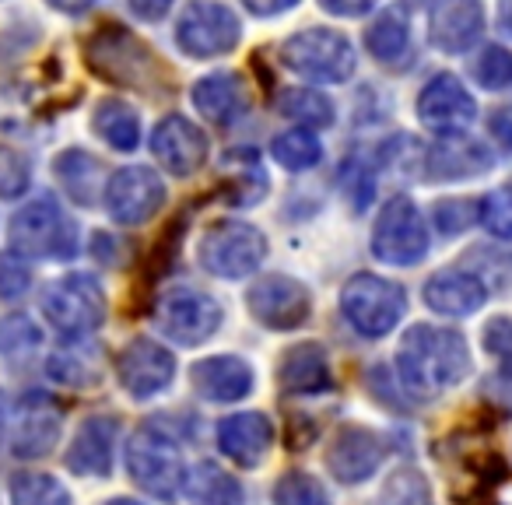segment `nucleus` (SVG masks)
Returning a JSON list of instances; mask_svg holds the SVG:
<instances>
[{
    "label": "nucleus",
    "instance_id": "f257e3e1",
    "mask_svg": "<svg viewBox=\"0 0 512 505\" xmlns=\"http://www.w3.org/2000/svg\"><path fill=\"white\" fill-rule=\"evenodd\" d=\"M397 362L407 386H414L421 393H439L456 386L460 379H467L470 351L463 344V337L453 334V330L418 323L400 341Z\"/></svg>",
    "mask_w": 512,
    "mask_h": 505
},
{
    "label": "nucleus",
    "instance_id": "f03ea898",
    "mask_svg": "<svg viewBox=\"0 0 512 505\" xmlns=\"http://www.w3.org/2000/svg\"><path fill=\"white\" fill-rule=\"evenodd\" d=\"M11 249L32 260H71L78 253V228L53 197L25 204L11 218Z\"/></svg>",
    "mask_w": 512,
    "mask_h": 505
},
{
    "label": "nucleus",
    "instance_id": "7ed1b4c3",
    "mask_svg": "<svg viewBox=\"0 0 512 505\" xmlns=\"http://www.w3.org/2000/svg\"><path fill=\"white\" fill-rule=\"evenodd\" d=\"M85 60L99 78L127 88H148L155 85L158 60L134 32L123 25H102L85 43Z\"/></svg>",
    "mask_w": 512,
    "mask_h": 505
},
{
    "label": "nucleus",
    "instance_id": "20e7f679",
    "mask_svg": "<svg viewBox=\"0 0 512 505\" xmlns=\"http://www.w3.org/2000/svg\"><path fill=\"white\" fill-rule=\"evenodd\" d=\"M281 60L292 74L316 85H341L355 74V50L337 29H302L281 46Z\"/></svg>",
    "mask_w": 512,
    "mask_h": 505
},
{
    "label": "nucleus",
    "instance_id": "39448f33",
    "mask_svg": "<svg viewBox=\"0 0 512 505\" xmlns=\"http://www.w3.org/2000/svg\"><path fill=\"white\" fill-rule=\"evenodd\" d=\"M127 470L134 477L137 488H144L148 495L169 498L179 495L186 481V470H183V456H179L176 442L155 425H144L130 435L127 442Z\"/></svg>",
    "mask_w": 512,
    "mask_h": 505
},
{
    "label": "nucleus",
    "instance_id": "423d86ee",
    "mask_svg": "<svg viewBox=\"0 0 512 505\" xmlns=\"http://www.w3.org/2000/svg\"><path fill=\"white\" fill-rule=\"evenodd\" d=\"M341 309L362 337H386L407 309V292L397 281L376 274H355L341 288Z\"/></svg>",
    "mask_w": 512,
    "mask_h": 505
},
{
    "label": "nucleus",
    "instance_id": "0eeeda50",
    "mask_svg": "<svg viewBox=\"0 0 512 505\" xmlns=\"http://www.w3.org/2000/svg\"><path fill=\"white\" fill-rule=\"evenodd\" d=\"M267 257V239L246 221H214L200 239V264L214 278H249Z\"/></svg>",
    "mask_w": 512,
    "mask_h": 505
},
{
    "label": "nucleus",
    "instance_id": "6e6552de",
    "mask_svg": "<svg viewBox=\"0 0 512 505\" xmlns=\"http://www.w3.org/2000/svg\"><path fill=\"white\" fill-rule=\"evenodd\" d=\"M372 253L390 267H414L428 253V225L411 197H390L372 228Z\"/></svg>",
    "mask_w": 512,
    "mask_h": 505
},
{
    "label": "nucleus",
    "instance_id": "1a4fd4ad",
    "mask_svg": "<svg viewBox=\"0 0 512 505\" xmlns=\"http://www.w3.org/2000/svg\"><path fill=\"white\" fill-rule=\"evenodd\" d=\"M43 313L50 327L64 337H85L106 320V292L88 274H67L57 285L46 288Z\"/></svg>",
    "mask_w": 512,
    "mask_h": 505
},
{
    "label": "nucleus",
    "instance_id": "9d476101",
    "mask_svg": "<svg viewBox=\"0 0 512 505\" xmlns=\"http://www.w3.org/2000/svg\"><path fill=\"white\" fill-rule=\"evenodd\" d=\"M242 25L235 18V11H228L225 4L214 0H193L186 4L176 25V46L193 60H211L225 57L239 46Z\"/></svg>",
    "mask_w": 512,
    "mask_h": 505
},
{
    "label": "nucleus",
    "instance_id": "9b49d317",
    "mask_svg": "<svg viewBox=\"0 0 512 505\" xmlns=\"http://www.w3.org/2000/svg\"><path fill=\"white\" fill-rule=\"evenodd\" d=\"M155 327L176 344L197 348L221 327V306L200 288L176 285L155 302Z\"/></svg>",
    "mask_w": 512,
    "mask_h": 505
},
{
    "label": "nucleus",
    "instance_id": "f8f14e48",
    "mask_svg": "<svg viewBox=\"0 0 512 505\" xmlns=\"http://www.w3.org/2000/svg\"><path fill=\"white\" fill-rule=\"evenodd\" d=\"M165 204V183L155 169L144 165H127L116 169L106 183V211L116 225H144L155 218L158 207Z\"/></svg>",
    "mask_w": 512,
    "mask_h": 505
},
{
    "label": "nucleus",
    "instance_id": "ddd939ff",
    "mask_svg": "<svg viewBox=\"0 0 512 505\" xmlns=\"http://www.w3.org/2000/svg\"><path fill=\"white\" fill-rule=\"evenodd\" d=\"M249 313H253L256 323H264L271 330H295L309 320V309H313V299H309V288L295 278H281V274H271V278L256 281L246 295Z\"/></svg>",
    "mask_w": 512,
    "mask_h": 505
},
{
    "label": "nucleus",
    "instance_id": "4468645a",
    "mask_svg": "<svg viewBox=\"0 0 512 505\" xmlns=\"http://www.w3.org/2000/svg\"><path fill=\"white\" fill-rule=\"evenodd\" d=\"M116 376L120 386L137 400H148L162 393L176 376V358L151 337H134L116 358Z\"/></svg>",
    "mask_w": 512,
    "mask_h": 505
},
{
    "label": "nucleus",
    "instance_id": "2eb2a0df",
    "mask_svg": "<svg viewBox=\"0 0 512 505\" xmlns=\"http://www.w3.org/2000/svg\"><path fill=\"white\" fill-rule=\"evenodd\" d=\"M418 116L428 130L460 134L477 120V102L456 74H435L418 92Z\"/></svg>",
    "mask_w": 512,
    "mask_h": 505
},
{
    "label": "nucleus",
    "instance_id": "dca6fc26",
    "mask_svg": "<svg viewBox=\"0 0 512 505\" xmlns=\"http://www.w3.org/2000/svg\"><path fill=\"white\" fill-rule=\"evenodd\" d=\"M151 155L172 176H193L207 162V134L186 116H165L151 130Z\"/></svg>",
    "mask_w": 512,
    "mask_h": 505
},
{
    "label": "nucleus",
    "instance_id": "f3484780",
    "mask_svg": "<svg viewBox=\"0 0 512 505\" xmlns=\"http://www.w3.org/2000/svg\"><path fill=\"white\" fill-rule=\"evenodd\" d=\"M383 463V439L362 425H344L337 428L334 442L327 449V467L337 481L344 484H362L376 474Z\"/></svg>",
    "mask_w": 512,
    "mask_h": 505
},
{
    "label": "nucleus",
    "instance_id": "a211bd4d",
    "mask_svg": "<svg viewBox=\"0 0 512 505\" xmlns=\"http://www.w3.org/2000/svg\"><path fill=\"white\" fill-rule=\"evenodd\" d=\"M484 8L481 0H435L428 18V43L442 53H463L481 39Z\"/></svg>",
    "mask_w": 512,
    "mask_h": 505
},
{
    "label": "nucleus",
    "instance_id": "6ab92c4d",
    "mask_svg": "<svg viewBox=\"0 0 512 505\" xmlns=\"http://www.w3.org/2000/svg\"><path fill=\"white\" fill-rule=\"evenodd\" d=\"M60 439V407L53 404L43 393H29L18 404V418H15V456L22 460H36L46 456Z\"/></svg>",
    "mask_w": 512,
    "mask_h": 505
},
{
    "label": "nucleus",
    "instance_id": "aec40b11",
    "mask_svg": "<svg viewBox=\"0 0 512 505\" xmlns=\"http://www.w3.org/2000/svg\"><path fill=\"white\" fill-rule=\"evenodd\" d=\"M271 442H274V425L267 414H256V411L232 414V418H225L218 425V446L239 467H256L267 456Z\"/></svg>",
    "mask_w": 512,
    "mask_h": 505
},
{
    "label": "nucleus",
    "instance_id": "412c9836",
    "mask_svg": "<svg viewBox=\"0 0 512 505\" xmlns=\"http://www.w3.org/2000/svg\"><path fill=\"white\" fill-rule=\"evenodd\" d=\"M190 379L193 390L204 400H214V404H232V400H242L253 390V369L232 355L204 358V362L193 365Z\"/></svg>",
    "mask_w": 512,
    "mask_h": 505
},
{
    "label": "nucleus",
    "instance_id": "4be33fe9",
    "mask_svg": "<svg viewBox=\"0 0 512 505\" xmlns=\"http://www.w3.org/2000/svg\"><path fill=\"white\" fill-rule=\"evenodd\" d=\"M116 449V421L113 418H88L78 428L71 449H67V467L78 477H106L113 470Z\"/></svg>",
    "mask_w": 512,
    "mask_h": 505
},
{
    "label": "nucleus",
    "instance_id": "5701e85b",
    "mask_svg": "<svg viewBox=\"0 0 512 505\" xmlns=\"http://www.w3.org/2000/svg\"><path fill=\"white\" fill-rule=\"evenodd\" d=\"M488 299V288L481 285L477 274L467 271H439L428 278L425 285V302L428 309H435L439 316H474Z\"/></svg>",
    "mask_w": 512,
    "mask_h": 505
},
{
    "label": "nucleus",
    "instance_id": "b1692460",
    "mask_svg": "<svg viewBox=\"0 0 512 505\" xmlns=\"http://www.w3.org/2000/svg\"><path fill=\"white\" fill-rule=\"evenodd\" d=\"M488 165V144L474 141V137L446 134L439 141H432V148H428V176L432 179H470L481 176Z\"/></svg>",
    "mask_w": 512,
    "mask_h": 505
},
{
    "label": "nucleus",
    "instance_id": "393cba45",
    "mask_svg": "<svg viewBox=\"0 0 512 505\" xmlns=\"http://www.w3.org/2000/svg\"><path fill=\"white\" fill-rule=\"evenodd\" d=\"M281 390L295 393V397H313V393H327L334 386V376H330V362L327 351L320 344H295L281 355Z\"/></svg>",
    "mask_w": 512,
    "mask_h": 505
},
{
    "label": "nucleus",
    "instance_id": "a878e982",
    "mask_svg": "<svg viewBox=\"0 0 512 505\" xmlns=\"http://www.w3.org/2000/svg\"><path fill=\"white\" fill-rule=\"evenodd\" d=\"M193 106L218 127H232L249 113V92L235 74H207L193 85Z\"/></svg>",
    "mask_w": 512,
    "mask_h": 505
},
{
    "label": "nucleus",
    "instance_id": "bb28decb",
    "mask_svg": "<svg viewBox=\"0 0 512 505\" xmlns=\"http://www.w3.org/2000/svg\"><path fill=\"white\" fill-rule=\"evenodd\" d=\"M183 488L197 505H242L246 502L242 484L211 460L197 463V467L190 470V477L183 481Z\"/></svg>",
    "mask_w": 512,
    "mask_h": 505
},
{
    "label": "nucleus",
    "instance_id": "cd10ccee",
    "mask_svg": "<svg viewBox=\"0 0 512 505\" xmlns=\"http://www.w3.org/2000/svg\"><path fill=\"white\" fill-rule=\"evenodd\" d=\"M92 127L109 148L116 151H134L141 144V120L137 113L120 99H102L95 106V116H92Z\"/></svg>",
    "mask_w": 512,
    "mask_h": 505
},
{
    "label": "nucleus",
    "instance_id": "c85d7f7f",
    "mask_svg": "<svg viewBox=\"0 0 512 505\" xmlns=\"http://www.w3.org/2000/svg\"><path fill=\"white\" fill-rule=\"evenodd\" d=\"M228 162H235V169H232V165H225L228 179L221 183L225 204H232V207H253L256 200H260L267 193L264 169L256 165L253 151H228Z\"/></svg>",
    "mask_w": 512,
    "mask_h": 505
},
{
    "label": "nucleus",
    "instance_id": "c756f323",
    "mask_svg": "<svg viewBox=\"0 0 512 505\" xmlns=\"http://www.w3.org/2000/svg\"><path fill=\"white\" fill-rule=\"evenodd\" d=\"M365 46L379 64H400L411 50V29L397 11H383L376 22L365 29Z\"/></svg>",
    "mask_w": 512,
    "mask_h": 505
},
{
    "label": "nucleus",
    "instance_id": "7c9ffc66",
    "mask_svg": "<svg viewBox=\"0 0 512 505\" xmlns=\"http://www.w3.org/2000/svg\"><path fill=\"white\" fill-rule=\"evenodd\" d=\"M99 169L102 165L95 162L88 151H64V155L57 158V176L60 183H64V190L71 193L78 204H95V193H99Z\"/></svg>",
    "mask_w": 512,
    "mask_h": 505
},
{
    "label": "nucleus",
    "instance_id": "2f4dec72",
    "mask_svg": "<svg viewBox=\"0 0 512 505\" xmlns=\"http://www.w3.org/2000/svg\"><path fill=\"white\" fill-rule=\"evenodd\" d=\"M278 113L306 127H330L334 123V102L316 88H285L278 95Z\"/></svg>",
    "mask_w": 512,
    "mask_h": 505
},
{
    "label": "nucleus",
    "instance_id": "473e14b6",
    "mask_svg": "<svg viewBox=\"0 0 512 505\" xmlns=\"http://www.w3.org/2000/svg\"><path fill=\"white\" fill-rule=\"evenodd\" d=\"M271 155H274V162L285 165L288 172H306L323 158V148L309 130H288V134L274 137Z\"/></svg>",
    "mask_w": 512,
    "mask_h": 505
},
{
    "label": "nucleus",
    "instance_id": "72a5a7b5",
    "mask_svg": "<svg viewBox=\"0 0 512 505\" xmlns=\"http://www.w3.org/2000/svg\"><path fill=\"white\" fill-rule=\"evenodd\" d=\"M11 502L15 505H71L67 488L50 474H18L11 481Z\"/></svg>",
    "mask_w": 512,
    "mask_h": 505
},
{
    "label": "nucleus",
    "instance_id": "f704fd0d",
    "mask_svg": "<svg viewBox=\"0 0 512 505\" xmlns=\"http://www.w3.org/2000/svg\"><path fill=\"white\" fill-rule=\"evenodd\" d=\"M274 505H330V495L316 477L285 474L274 484Z\"/></svg>",
    "mask_w": 512,
    "mask_h": 505
},
{
    "label": "nucleus",
    "instance_id": "c9c22d12",
    "mask_svg": "<svg viewBox=\"0 0 512 505\" xmlns=\"http://www.w3.org/2000/svg\"><path fill=\"white\" fill-rule=\"evenodd\" d=\"M474 78L481 81L491 92H502L512 85V53L505 46H488V50L477 57L474 64Z\"/></svg>",
    "mask_w": 512,
    "mask_h": 505
},
{
    "label": "nucleus",
    "instance_id": "e433bc0d",
    "mask_svg": "<svg viewBox=\"0 0 512 505\" xmlns=\"http://www.w3.org/2000/svg\"><path fill=\"white\" fill-rule=\"evenodd\" d=\"M29 158L18 155L15 148H8V144H0V197H22L25 190H29Z\"/></svg>",
    "mask_w": 512,
    "mask_h": 505
},
{
    "label": "nucleus",
    "instance_id": "4c0bfd02",
    "mask_svg": "<svg viewBox=\"0 0 512 505\" xmlns=\"http://www.w3.org/2000/svg\"><path fill=\"white\" fill-rule=\"evenodd\" d=\"M481 225L495 239H512V190H495L477 204Z\"/></svg>",
    "mask_w": 512,
    "mask_h": 505
},
{
    "label": "nucleus",
    "instance_id": "58836bf2",
    "mask_svg": "<svg viewBox=\"0 0 512 505\" xmlns=\"http://www.w3.org/2000/svg\"><path fill=\"white\" fill-rule=\"evenodd\" d=\"M32 285V271L18 253H0V299L15 302L29 292Z\"/></svg>",
    "mask_w": 512,
    "mask_h": 505
},
{
    "label": "nucleus",
    "instance_id": "ea45409f",
    "mask_svg": "<svg viewBox=\"0 0 512 505\" xmlns=\"http://www.w3.org/2000/svg\"><path fill=\"white\" fill-rule=\"evenodd\" d=\"M484 351L502 365L505 376H512V320L509 316H495L484 327Z\"/></svg>",
    "mask_w": 512,
    "mask_h": 505
},
{
    "label": "nucleus",
    "instance_id": "a19ab883",
    "mask_svg": "<svg viewBox=\"0 0 512 505\" xmlns=\"http://www.w3.org/2000/svg\"><path fill=\"white\" fill-rule=\"evenodd\" d=\"M474 214H477V207L467 204V200H463V204L460 200H449V204H439V211H435V225H439L442 235H456L474 225Z\"/></svg>",
    "mask_w": 512,
    "mask_h": 505
},
{
    "label": "nucleus",
    "instance_id": "79ce46f5",
    "mask_svg": "<svg viewBox=\"0 0 512 505\" xmlns=\"http://www.w3.org/2000/svg\"><path fill=\"white\" fill-rule=\"evenodd\" d=\"M320 8L337 18H362L376 8V0H320Z\"/></svg>",
    "mask_w": 512,
    "mask_h": 505
},
{
    "label": "nucleus",
    "instance_id": "37998d69",
    "mask_svg": "<svg viewBox=\"0 0 512 505\" xmlns=\"http://www.w3.org/2000/svg\"><path fill=\"white\" fill-rule=\"evenodd\" d=\"M172 0H130V11H134L141 22H162L169 15Z\"/></svg>",
    "mask_w": 512,
    "mask_h": 505
},
{
    "label": "nucleus",
    "instance_id": "c03bdc74",
    "mask_svg": "<svg viewBox=\"0 0 512 505\" xmlns=\"http://www.w3.org/2000/svg\"><path fill=\"white\" fill-rule=\"evenodd\" d=\"M246 4L249 15L256 18H274V15H285V11H292L299 0H242Z\"/></svg>",
    "mask_w": 512,
    "mask_h": 505
},
{
    "label": "nucleus",
    "instance_id": "a18cd8bd",
    "mask_svg": "<svg viewBox=\"0 0 512 505\" xmlns=\"http://www.w3.org/2000/svg\"><path fill=\"white\" fill-rule=\"evenodd\" d=\"M491 134H495V141H502V148L512 151V106H502L495 109V116L488 120Z\"/></svg>",
    "mask_w": 512,
    "mask_h": 505
},
{
    "label": "nucleus",
    "instance_id": "49530a36",
    "mask_svg": "<svg viewBox=\"0 0 512 505\" xmlns=\"http://www.w3.org/2000/svg\"><path fill=\"white\" fill-rule=\"evenodd\" d=\"M53 8L64 11V15H81V11H88L95 4V0H50Z\"/></svg>",
    "mask_w": 512,
    "mask_h": 505
},
{
    "label": "nucleus",
    "instance_id": "de8ad7c7",
    "mask_svg": "<svg viewBox=\"0 0 512 505\" xmlns=\"http://www.w3.org/2000/svg\"><path fill=\"white\" fill-rule=\"evenodd\" d=\"M498 29L512 39V0H502V4H498Z\"/></svg>",
    "mask_w": 512,
    "mask_h": 505
},
{
    "label": "nucleus",
    "instance_id": "09e8293b",
    "mask_svg": "<svg viewBox=\"0 0 512 505\" xmlns=\"http://www.w3.org/2000/svg\"><path fill=\"white\" fill-rule=\"evenodd\" d=\"M4 421H8V411H4V393H0V439H4Z\"/></svg>",
    "mask_w": 512,
    "mask_h": 505
},
{
    "label": "nucleus",
    "instance_id": "8fccbe9b",
    "mask_svg": "<svg viewBox=\"0 0 512 505\" xmlns=\"http://www.w3.org/2000/svg\"><path fill=\"white\" fill-rule=\"evenodd\" d=\"M106 505H141V502H130V498H113V502H106Z\"/></svg>",
    "mask_w": 512,
    "mask_h": 505
},
{
    "label": "nucleus",
    "instance_id": "3c124183",
    "mask_svg": "<svg viewBox=\"0 0 512 505\" xmlns=\"http://www.w3.org/2000/svg\"><path fill=\"white\" fill-rule=\"evenodd\" d=\"M404 4H411V8H425V4H432V0H404Z\"/></svg>",
    "mask_w": 512,
    "mask_h": 505
}]
</instances>
